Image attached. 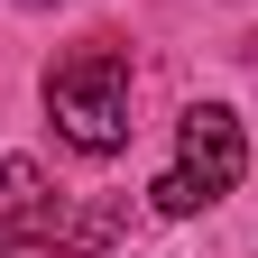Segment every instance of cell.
I'll return each instance as SVG.
<instances>
[{
	"label": "cell",
	"mask_w": 258,
	"mask_h": 258,
	"mask_svg": "<svg viewBox=\"0 0 258 258\" xmlns=\"http://www.w3.org/2000/svg\"><path fill=\"white\" fill-rule=\"evenodd\" d=\"M0 221H10V258H83V249H102V231H111V212L64 221V203L37 175V157H10V166H0Z\"/></svg>",
	"instance_id": "3"
},
{
	"label": "cell",
	"mask_w": 258,
	"mask_h": 258,
	"mask_svg": "<svg viewBox=\"0 0 258 258\" xmlns=\"http://www.w3.org/2000/svg\"><path fill=\"white\" fill-rule=\"evenodd\" d=\"M46 120L83 157L129 148V55H120V37H83V46H64L46 64Z\"/></svg>",
	"instance_id": "1"
},
{
	"label": "cell",
	"mask_w": 258,
	"mask_h": 258,
	"mask_svg": "<svg viewBox=\"0 0 258 258\" xmlns=\"http://www.w3.org/2000/svg\"><path fill=\"white\" fill-rule=\"evenodd\" d=\"M28 10H46V0H28Z\"/></svg>",
	"instance_id": "4"
},
{
	"label": "cell",
	"mask_w": 258,
	"mask_h": 258,
	"mask_svg": "<svg viewBox=\"0 0 258 258\" xmlns=\"http://www.w3.org/2000/svg\"><path fill=\"white\" fill-rule=\"evenodd\" d=\"M240 175H249V139H240V120L221 111V102H194V111L175 120V166L148 184V203L166 212V221H184V212L221 203Z\"/></svg>",
	"instance_id": "2"
}]
</instances>
